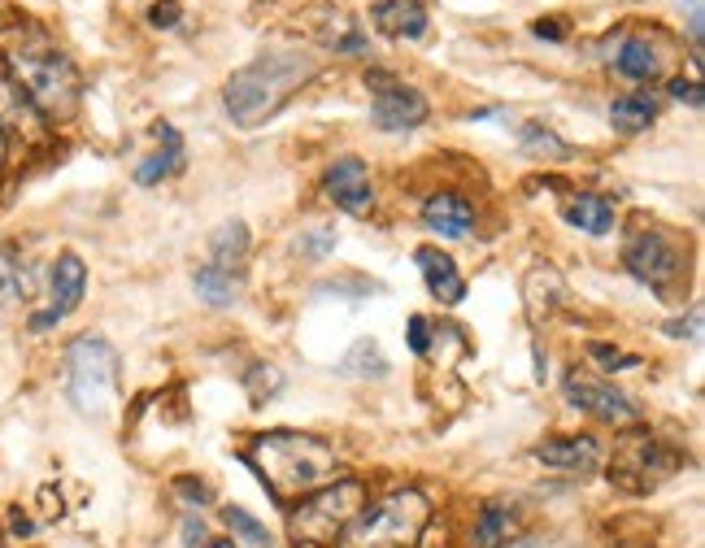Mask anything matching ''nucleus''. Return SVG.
<instances>
[{
	"instance_id": "1",
	"label": "nucleus",
	"mask_w": 705,
	"mask_h": 548,
	"mask_svg": "<svg viewBox=\"0 0 705 548\" xmlns=\"http://www.w3.org/2000/svg\"><path fill=\"white\" fill-rule=\"evenodd\" d=\"M245 457L279 505H297L309 492L327 488L340 470L336 449L318 436H301V431H266L252 440Z\"/></svg>"
},
{
	"instance_id": "2",
	"label": "nucleus",
	"mask_w": 705,
	"mask_h": 548,
	"mask_svg": "<svg viewBox=\"0 0 705 548\" xmlns=\"http://www.w3.org/2000/svg\"><path fill=\"white\" fill-rule=\"evenodd\" d=\"M318 74V61H309L305 52H270V57H257L252 66L236 70L227 79V113L240 131H252L261 122H270L297 88H305L309 79Z\"/></svg>"
},
{
	"instance_id": "3",
	"label": "nucleus",
	"mask_w": 705,
	"mask_h": 548,
	"mask_svg": "<svg viewBox=\"0 0 705 548\" xmlns=\"http://www.w3.org/2000/svg\"><path fill=\"white\" fill-rule=\"evenodd\" d=\"M427 527H431V500L418 488H397L361 505V514L336 540V548H418Z\"/></svg>"
},
{
	"instance_id": "4",
	"label": "nucleus",
	"mask_w": 705,
	"mask_h": 548,
	"mask_svg": "<svg viewBox=\"0 0 705 548\" xmlns=\"http://www.w3.org/2000/svg\"><path fill=\"white\" fill-rule=\"evenodd\" d=\"M4 74L31 97V104L49 118V122H61L79 109V70L66 52L49 49V44H22L4 57Z\"/></svg>"
},
{
	"instance_id": "5",
	"label": "nucleus",
	"mask_w": 705,
	"mask_h": 548,
	"mask_svg": "<svg viewBox=\"0 0 705 548\" xmlns=\"http://www.w3.org/2000/svg\"><path fill=\"white\" fill-rule=\"evenodd\" d=\"M366 505V484L361 479H331L327 488L297 500L288 514V536L301 548H336V540L349 531V522Z\"/></svg>"
},
{
	"instance_id": "6",
	"label": "nucleus",
	"mask_w": 705,
	"mask_h": 548,
	"mask_svg": "<svg viewBox=\"0 0 705 548\" xmlns=\"http://www.w3.org/2000/svg\"><path fill=\"white\" fill-rule=\"evenodd\" d=\"M66 397L79 414L105 418L118 397V352L101 336H79L66 349Z\"/></svg>"
},
{
	"instance_id": "7",
	"label": "nucleus",
	"mask_w": 705,
	"mask_h": 548,
	"mask_svg": "<svg viewBox=\"0 0 705 548\" xmlns=\"http://www.w3.org/2000/svg\"><path fill=\"white\" fill-rule=\"evenodd\" d=\"M675 470H679V457H675V452L666 449V445H657L654 436H645V431H632V436H623L618 449H614L609 479H618V484L641 479L636 488H654V484H662V479L675 475Z\"/></svg>"
},
{
	"instance_id": "8",
	"label": "nucleus",
	"mask_w": 705,
	"mask_h": 548,
	"mask_svg": "<svg viewBox=\"0 0 705 548\" xmlns=\"http://www.w3.org/2000/svg\"><path fill=\"white\" fill-rule=\"evenodd\" d=\"M366 83L375 88L370 118H375L379 131H414V127L427 122V97H423V92L393 83V79L379 74V70H366Z\"/></svg>"
},
{
	"instance_id": "9",
	"label": "nucleus",
	"mask_w": 705,
	"mask_h": 548,
	"mask_svg": "<svg viewBox=\"0 0 705 548\" xmlns=\"http://www.w3.org/2000/svg\"><path fill=\"white\" fill-rule=\"evenodd\" d=\"M623 266H627L641 283L666 288V283L679 275V249H675L671 236H662V231H636V236L627 240V249H623Z\"/></svg>"
},
{
	"instance_id": "10",
	"label": "nucleus",
	"mask_w": 705,
	"mask_h": 548,
	"mask_svg": "<svg viewBox=\"0 0 705 548\" xmlns=\"http://www.w3.org/2000/svg\"><path fill=\"white\" fill-rule=\"evenodd\" d=\"M322 192L331 197L336 209H345L352 218H366L375 209V188H370V170L361 157H340L327 166L322 175Z\"/></svg>"
},
{
	"instance_id": "11",
	"label": "nucleus",
	"mask_w": 705,
	"mask_h": 548,
	"mask_svg": "<svg viewBox=\"0 0 705 548\" xmlns=\"http://www.w3.org/2000/svg\"><path fill=\"white\" fill-rule=\"evenodd\" d=\"M562 392H566L570 405H579V409L597 414L602 422H618V427H636V422H641V409L632 405V397H623L618 388H609V383H602V379H579V375H566Z\"/></svg>"
},
{
	"instance_id": "12",
	"label": "nucleus",
	"mask_w": 705,
	"mask_h": 548,
	"mask_svg": "<svg viewBox=\"0 0 705 548\" xmlns=\"http://www.w3.org/2000/svg\"><path fill=\"white\" fill-rule=\"evenodd\" d=\"M52 309L44 313H31V331H44L52 322H61V318H70L75 309H79V300L88 292V266H83V257H75V252H61L57 261H52Z\"/></svg>"
},
{
	"instance_id": "13",
	"label": "nucleus",
	"mask_w": 705,
	"mask_h": 548,
	"mask_svg": "<svg viewBox=\"0 0 705 548\" xmlns=\"http://www.w3.org/2000/svg\"><path fill=\"white\" fill-rule=\"evenodd\" d=\"M49 118L31 104V97L0 70V136H22V140H44Z\"/></svg>"
},
{
	"instance_id": "14",
	"label": "nucleus",
	"mask_w": 705,
	"mask_h": 548,
	"mask_svg": "<svg viewBox=\"0 0 705 548\" xmlns=\"http://www.w3.org/2000/svg\"><path fill=\"white\" fill-rule=\"evenodd\" d=\"M370 27L388 40H423L431 18L418 0H375L370 4Z\"/></svg>"
},
{
	"instance_id": "15",
	"label": "nucleus",
	"mask_w": 705,
	"mask_h": 548,
	"mask_svg": "<svg viewBox=\"0 0 705 548\" xmlns=\"http://www.w3.org/2000/svg\"><path fill=\"white\" fill-rule=\"evenodd\" d=\"M536 461L557 466V470H579V475H593L602 466V440L593 436H566V440H545L532 449Z\"/></svg>"
},
{
	"instance_id": "16",
	"label": "nucleus",
	"mask_w": 705,
	"mask_h": 548,
	"mask_svg": "<svg viewBox=\"0 0 705 548\" xmlns=\"http://www.w3.org/2000/svg\"><path fill=\"white\" fill-rule=\"evenodd\" d=\"M423 222H427V231H436L445 240H466L470 227H475V209H470V200L457 197V192H436L423 205Z\"/></svg>"
},
{
	"instance_id": "17",
	"label": "nucleus",
	"mask_w": 705,
	"mask_h": 548,
	"mask_svg": "<svg viewBox=\"0 0 705 548\" xmlns=\"http://www.w3.org/2000/svg\"><path fill=\"white\" fill-rule=\"evenodd\" d=\"M152 136H157L161 149L149 152V157L136 166V183H140V188H152V183H161V179H170V175L183 170V136H179L170 122H157Z\"/></svg>"
},
{
	"instance_id": "18",
	"label": "nucleus",
	"mask_w": 705,
	"mask_h": 548,
	"mask_svg": "<svg viewBox=\"0 0 705 548\" xmlns=\"http://www.w3.org/2000/svg\"><path fill=\"white\" fill-rule=\"evenodd\" d=\"M414 261H418V270H423L427 292L440 300V305H457V300L466 297V279H461V270L454 266V257H449V252L418 249L414 252Z\"/></svg>"
},
{
	"instance_id": "19",
	"label": "nucleus",
	"mask_w": 705,
	"mask_h": 548,
	"mask_svg": "<svg viewBox=\"0 0 705 548\" xmlns=\"http://www.w3.org/2000/svg\"><path fill=\"white\" fill-rule=\"evenodd\" d=\"M623 79H632V83H654L657 74H662V52H657V40L649 36H627L618 52H614V61H609Z\"/></svg>"
},
{
	"instance_id": "20",
	"label": "nucleus",
	"mask_w": 705,
	"mask_h": 548,
	"mask_svg": "<svg viewBox=\"0 0 705 548\" xmlns=\"http://www.w3.org/2000/svg\"><path fill=\"white\" fill-rule=\"evenodd\" d=\"M562 213H566L570 227H579V231H588V236H609V227H614V205L605 197H593V192L570 197L562 205Z\"/></svg>"
},
{
	"instance_id": "21",
	"label": "nucleus",
	"mask_w": 705,
	"mask_h": 548,
	"mask_svg": "<svg viewBox=\"0 0 705 548\" xmlns=\"http://www.w3.org/2000/svg\"><path fill=\"white\" fill-rule=\"evenodd\" d=\"M654 118H657V97H649V92H632V97H618L609 104V122H614V131H623V136L649 131Z\"/></svg>"
},
{
	"instance_id": "22",
	"label": "nucleus",
	"mask_w": 705,
	"mask_h": 548,
	"mask_svg": "<svg viewBox=\"0 0 705 548\" xmlns=\"http://www.w3.org/2000/svg\"><path fill=\"white\" fill-rule=\"evenodd\" d=\"M514 531H518V514L502 500H493V505H484V514L475 522V548H502L514 540Z\"/></svg>"
},
{
	"instance_id": "23",
	"label": "nucleus",
	"mask_w": 705,
	"mask_h": 548,
	"mask_svg": "<svg viewBox=\"0 0 705 548\" xmlns=\"http://www.w3.org/2000/svg\"><path fill=\"white\" fill-rule=\"evenodd\" d=\"M31 292H36L31 266L13 249H4L0 252V300H4V305H22V300H31Z\"/></svg>"
},
{
	"instance_id": "24",
	"label": "nucleus",
	"mask_w": 705,
	"mask_h": 548,
	"mask_svg": "<svg viewBox=\"0 0 705 548\" xmlns=\"http://www.w3.org/2000/svg\"><path fill=\"white\" fill-rule=\"evenodd\" d=\"M245 257H249V227H245V222H227V227H218V236H214V266H222V270L240 275Z\"/></svg>"
},
{
	"instance_id": "25",
	"label": "nucleus",
	"mask_w": 705,
	"mask_h": 548,
	"mask_svg": "<svg viewBox=\"0 0 705 548\" xmlns=\"http://www.w3.org/2000/svg\"><path fill=\"white\" fill-rule=\"evenodd\" d=\"M518 145L523 152H532V157H540V161H570L575 149L566 145V140H557L549 127H540V122H527L523 127V136H518Z\"/></svg>"
},
{
	"instance_id": "26",
	"label": "nucleus",
	"mask_w": 705,
	"mask_h": 548,
	"mask_svg": "<svg viewBox=\"0 0 705 548\" xmlns=\"http://www.w3.org/2000/svg\"><path fill=\"white\" fill-rule=\"evenodd\" d=\"M340 375H357V379H379V375H388V357L379 352V345L366 336V340H357L349 349V357L340 361Z\"/></svg>"
},
{
	"instance_id": "27",
	"label": "nucleus",
	"mask_w": 705,
	"mask_h": 548,
	"mask_svg": "<svg viewBox=\"0 0 705 548\" xmlns=\"http://www.w3.org/2000/svg\"><path fill=\"white\" fill-rule=\"evenodd\" d=\"M197 292H201L209 305H231V300L240 297V275H231V270H222V266H205L197 270Z\"/></svg>"
},
{
	"instance_id": "28",
	"label": "nucleus",
	"mask_w": 705,
	"mask_h": 548,
	"mask_svg": "<svg viewBox=\"0 0 705 548\" xmlns=\"http://www.w3.org/2000/svg\"><path fill=\"white\" fill-rule=\"evenodd\" d=\"M222 522H227V527H231V531H236V536H240L245 545L270 548V531H266V527H261V522H257L252 514H245L240 505H227V509H222Z\"/></svg>"
},
{
	"instance_id": "29",
	"label": "nucleus",
	"mask_w": 705,
	"mask_h": 548,
	"mask_svg": "<svg viewBox=\"0 0 705 548\" xmlns=\"http://www.w3.org/2000/svg\"><path fill=\"white\" fill-rule=\"evenodd\" d=\"M245 383H249L252 400L275 397V392L284 388V379H279V370H275V366H252L249 375H245Z\"/></svg>"
},
{
	"instance_id": "30",
	"label": "nucleus",
	"mask_w": 705,
	"mask_h": 548,
	"mask_svg": "<svg viewBox=\"0 0 705 548\" xmlns=\"http://www.w3.org/2000/svg\"><path fill=\"white\" fill-rule=\"evenodd\" d=\"M409 349L418 352V357L431 349V322H427L423 313H414V318H409Z\"/></svg>"
},
{
	"instance_id": "31",
	"label": "nucleus",
	"mask_w": 705,
	"mask_h": 548,
	"mask_svg": "<svg viewBox=\"0 0 705 548\" xmlns=\"http://www.w3.org/2000/svg\"><path fill=\"white\" fill-rule=\"evenodd\" d=\"M179 18H183L179 0H157V4L149 9V22H152V27H179Z\"/></svg>"
},
{
	"instance_id": "32",
	"label": "nucleus",
	"mask_w": 705,
	"mask_h": 548,
	"mask_svg": "<svg viewBox=\"0 0 705 548\" xmlns=\"http://www.w3.org/2000/svg\"><path fill=\"white\" fill-rule=\"evenodd\" d=\"M593 357L602 361V366H609V370H618V366H636V357L632 352H618V349H605V345H593Z\"/></svg>"
},
{
	"instance_id": "33",
	"label": "nucleus",
	"mask_w": 705,
	"mask_h": 548,
	"mask_svg": "<svg viewBox=\"0 0 705 548\" xmlns=\"http://www.w3.org/2000/svg\"><path fill=\"white\" fill-rule=\"evenodd\" d=\"M671 97L688 100V104L697 109V104H702V88H697V79H671Z\"/></svg>"
},
{
	"instance_id": "34",
	"label": "nucleus",
	"mask_w": 705,
	"mask_h": 548,
	"mask_svg": "<svg viewBox=\"0 0 705 548\" xmlns=\"http://www.w3.org/2000/svg\"><path fill=\"white\" fill-rule=\"evenodd\" d=\"M679 4H688V36H693V49H702V31H705L702 0H679Z\"/></svg>"
},
{
	"instance_id": "35",
	"label": "nucleus",
	"mask_w": 705,
	"mask_h": 548,
	"mask_svg": "<svg viewBox=\"0 0 705 548\" xmlns=\"http://www.w3.org/2000/svg\"><path fill=\"white\" fill-rule=\"evenodd\" d=\"M536 36H540V40H566V22H562V18H540V22H536Z\"/></svg>"
},
{
	"instance_id": "36",
	"label": "nucleus",
	"mask_w": 705,
	"mask_h": 548,
	"mask_svg": "<svg viewBox=\"0 0 705 548\" xmlns=\"http://www.w3.org/2000/svg\"><path fill=\"white\" fill-rule=\"evenodd\" d=\"M305 252H327V249H336V236L331 231H309V240L301 245Z\"/></svg>"
},
{
	"instance_id": "37",
	"label": "nucleus",
	"mask_w": 705,
	"mask_h": 548,
	"mask_svg": "<svg viewBox=\"0 0 705 548\" xmlns=\"http://www.w3.org/2000/svg\"><path fill=\"white\" fill-rule=\"evenodd\" d=\"M179 497L205 505V500H209V488H205V484H192V479H179Z\"/></svg>"
},
{
	"instance_id": "38",
	"label": "nucleus",
	"mask_w": 705,
	"mask_h": 548,
	"mask_svg": "<svg viewBox=\"0 0 705 548\" xmlns=\"http://www.w3.org/2000/svg\"><path fill=\"white\" fill-rule=\"evenodd\" d=\"M183 540H188V545H201V540H205L201 518H188V522H183Z\"/></svg>"
},
{
	"instance_id": "39",
	"label": "nucleus",
	"mask_w": 705,
	"mask_h": 548,
	"mask_svg": "<svg viewBox=\"0 0 705 548\" xmlns=\"http://www.w3.org/2000/svg\"><path fill=\"white\" fill-rule=\"evenodd\" d=\"M9 522H13V536H31V531H36V527H31V518H22V509H13V518H9Z\"/></svg>"
},
{
	"instance_id": "40",
	"label": "nucleus",
	"mask_w": 705,
	"mask_h": 548,
	"mask_svg": "<svg viewBox=\"0 0 705 548\" xmlns=\"http://www.w3.org/2000/svg\"><path fill=\"white\" fill-rule=\"evenodd\" d=\"M693 331H697V318H693V322H671V327H666V336H693Z\"/></svg>"
},
{
	"instance_id": "41",
	"label": "nucleus",
	"mask_w": 705,
	"mask_h": 548,
	"mask_svg": "<svg viewBox=\"0 0 705 548\" xmlns=\"http://www.w3.org/2000/svg\"><path fill=\"white\" fill-rule=\"evenodd\" d=\"M209 548H236V545H231V540H214Z\"/></svg>"
},
{
	"instance_id": "42",
	"label": "nucleus",
	"mask_w": 705,
	"mask_h": 548,
	"mask_svg": "<svg viewBox=\"0 0 705 548\" xmlns=\"http://www.w3.org/2000/svg\"><path fill=\"white\" fill-rule=\"evenodd\" d=\"M4 152H9V140H4V136H0V161H4Z\"/></svg>"
},
{
	"instance_id": "43",
	"label": "nucleus",
	"mask_w": 705,
	"mask_h": 548,
	"mask_svg": "<svg viewBox=\"0 0 705 548\" xmlns=\"http://www.w3.org/2000/svg\"><path fill=\"white\" fill-rule=\"evenodd\" d=\"M0 548H4V536H0Z\"/></svg>"
}]
</instances>
